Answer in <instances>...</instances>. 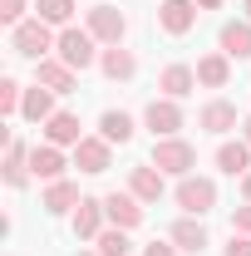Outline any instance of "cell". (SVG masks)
<instances>
[{
    "mask_svg": "<svg viewBox=\"0 0 251 256\" xmlns=\"http://www.w3.org/2000/svg\"><path fill=\"white\" fill-rule=\"evenodd\" d=\"M54 44H60V34H54V25H44L40 15H30L25 25L10 30V50H15L20 60H34V64H40V60L54 54Z\"/></svg>",
    "mask_w": 251,
    "mask_h": 256,
    "instance_id": "cell-1",
    "label": "cell"
},
{
    "mask_svg": "<svg viewBox=\"0 0 251 256\" xmlns=\"http://www.w3.org/2000/svg\"><path fill=\"white\" fill-rule=\"evenodd\" d=\"M226 0H197V10H222Z\"/></svg>",
    "mask_w": 251,
    "mask_h": 256,
    "instance_id": "cell-33",
    "label": "cell"
},
{
    "mask_svg": "<svg viewBox=\"0 0 251 256\" xmlns=\"http://www.w3.org/2000/svg\"><path fill=\"white\" fill-rule=\"evenodd\" d=\"M232 232H246L251 236V202H242V207L232 212Z\"/></svg>",
    "mask_w": 251,
    "mask_h": 256,
    "instance_id": "cell-31",
    "label": "cell"
},
{
    "mask_svg": "<svg viewBox=\"0 0 251 256\" xmlns=\"http://www.w3.org/2000/svg\"><path fill=\"white\" fill-rule=\"evenodd\" d=\"M30 178H34V172H30V148H25L20 138H10V143H5V188L20 192Z\"/></svg>",
    "mask_w": 251,
    "mask_h": 256,
    "instance_id": "cell-18",
    "label": "cell"
},
{
    "mask_svg": "<svg viewBox=\"0 0 251 256\" xmlns=\"http://www.w3.org/2000/svg\"><path fill=\"white\" fill-rule=\"evenodd\" d=\"M69 222H74V236L79 242H98V232L108 226V212H104V197H84L74 212H69Z\"/></svg>",
    "mask_w": 251,
    "mask_h": 256,
    "instance_id": "cell-9",
    "label": "cell"
},
{
    "mask_svg": "<svg viewBox=\"0 0 251 256\" xmlns=\"http://www.w3.org/2000/svg\"><path fill=\"white\" fill-rule=\"evenodd\" d=\"M104 212H108V226H124V232H133L143 222V202L133 192H108L104 197Z\"/></svg>",
    "mask_w": 251,
    "mask_h": 256,
    "instance_id": "cell-15",
    "label": "cell"
},
{
    "mask_svg": "<svg viewBox=\"0 0 251 256\" xmlns=\"http://www.w3.org/2000/svg\"><path fill=\"white\" fill-rule=\"evenodd\" d=\"M94 246H98V256H128V246H133V242H128L124 226H104Z\"/></svg>",
    "mask_w": 251,
    "mask_h": 256,
    "instance_id": "cell-27",
    "label": "cell"
},
{
    "mask_svg": "<svg viewBox=\"0 0 251 256\" xmlns=\"http://www.w3.org/2000/svg\"><path fill=\"white\" fill-rule=\"evenodd\" d=\"M242 138H246V143H251V114H246V118H242Z\"/></svg>",
    "mask_w": 251,
    "mask_h": 256,
    "instance_id": "cell-35",
    "label": "cell"
},
{
    "mask_svg": "<svg viewBox=\"0 0 251 256\" xmlns=\"http://www.w3.org/2000/svg\"><path fill=\"white\" fill-rule=\"evenodd\" d=\"M60 108H54V89H44V84H30L25 89V104H20V118L25 124H44V118H54Z\"/></svg>",
    "mask_w": 251,
    "mask_h": 256,
    "instance_id": "cell-21",
    "label": "cell"
},
{
    "mask_svg": "<svg viewBox=\"0 0 251 256\" xmlns=\"http://www.w3.org/2000/svg\"><path fill=\"white\" fill-rule=\"evenodd\" d=\"M34 84H44V89H54V94H74V89H79V74H74L60 54H50V60L34 64Z\"/></svg>",
    "mask_w": 251,
    "mask_h": 256,
    "instance_id": "cell-12",
    "label": "cell"
},
{
    "mask_svg": "<svg viewBox=\"0 0 251 256\" xmlns=\"http://www.w3.org/2000/svg\"><path fill=\"white\" fill-rule=\"evenodd\" d=\"M98 133H104L108 143H133L138 124H133V114H124V108H104V114H98Z\"/></svg>",
    "mask_w": 251,
    "mask_h": 256,
    "instance_id": "cell-25",
    "label": "cell"
},
{
    "mask_svg": "<svg viewBox=\"0 0 251 256\" xmlns=\"http://www.w3.org/2000/svg\"><path fill=\"white\" fill-rule=\"evenodd\" d=\"M242 124V118H236V104H232V98H207V104H202V108H197V128H202V133H232V128Z\"/></svg>",
    "mask_w": 251,
    "mask_h": 256,
    "instance_id": "cell-10",
    "label": "cell"
},
{
    "mask_svg": "<svg viewBox=\"0 0 251 256\" xmlns=\"http://www.w3.org/2000/svg\"><path fill=\"white\" fill-rule=\"evenodd\" d=\"M25 20H30V15H25V0H0V25L15 30V25H25Z\"/></svg>",
    "mask_w": 251,
    "mask_h": 256,
    "instance_id": "cell-29",
    "label": "cell"
},
{
    "mask_svg": "<svg viewBox=\"0 0 251 256\" xmlns=\"http://www.w3.org/2000/svg\"><path fill=\"white\" fill-rule=\"evenodd\" d=\"M98 69H104V79L128 84V79L138 74V60H133V50H124V44H108V50L98 54Z\"/></svg>",
    "mask_w": 251,
    "mask_h": 256,
    "instance_id": "cell-20",
    "label": "cell"
},
{
    "mask_svg": "<svg viewBox=\"0 0 251 256\" xmlns=\"http://www.w3.org/2000/svg\"><path fill=\"white\" fill-rule=\"evenodd\" d=\"M79 256H98V252H79Z\"/></svg>",
    "mask_w": 251,
    "mask_h": 256,
    "instance_id": "cell-37",
    "label": "cell"
},
{
    "mask_svg": "<svg viewBox=\"0 0 251 256\" xmlns=\"http://www.w3.org/2000/svg\"><path fill=\"white\" fill-rule=\"evenodd\" d=\"M74 168L89 172V178L108 172V168H114V143H108L104 133H84V143L74 148Z\"/></svg>",
    "mask_w": 251,
    "mask_h": 256,
    "instance_id": "cell-6",
    "label": "cell"
},
{
    "mask_svg": "<svg viewBox=\"0 0 251 256\" xmlns=\"http://www.w3.org/2000/svg\"><path fill=\"white\" fill-rule=\"evenodd\" d=\"M20 104H25V84L5 74V79H0V114H5V118H15V114H20Z\"/></svg>",
    "mask_w": 251,
    "mask_h": 256,
    "instance_id": "cell-28",
    "label": "cell"
},
{
    "mask_svg": "<svg viewBox=\"0 0 251 256\" xmlns=\"http://www.w3.org/2000/svg\"><path fill=\"white\" fill-rule=\"evenodd\" d=\"M172 202H178L188 217H207V212L217 207V182H212V178H197V172H188V178H178Z\"/></svg>",
    "mask_w": 251,
    "mask_h": 256,
    "instance_id": "cell-4",
    "label": "cell"
},
{
    "mask_svg": "<svg viewBox=\"0 0 251 256\" xmlns=\"http://www.w3.org/2000/svg\"><path fill=\"white\" fill-rule=\"evenodd\" d=\"M222 256H251V236L246 232H232V242L222 246Z\"/></svg>",
    "mask_w": 251,
    "mask_h": 256,
    "instance_id": "cell-30",
    "label": "cell"
},
{
    "mask_svg": "<svg viewBox=\"0 0 251 256\" xmlns=\"http://www.w3.org/2000/svg\"><path fill=\"white\" fill-rule=\"evenodd\" d=\"M162 178H168V172H158L153 162H138V168L128 172V192H133L138 202H158V197H162Z\"/></svg>",
    "mask_w": 251,
    "mask_h": 256,
    "instance_id": "cell-22",
    "label": "cell"
},
{
    "mask_svg": "<svg viewBox=\"0 0 251 256\" xmlns=\"http://www.w3.org/2000/svg\"><path fill=\"white\" fill-rule=\"evenodd\" d=\"M79 114H69V108H60L54 118H44L40 124V133H44V143H54V148H79L84 143V133H79Z\"/></svg>",
    "mask_w": 251,
    "mask_h": 256,
    "instance_id": "cell-11",
    "label": "cell"
},
{
    "mask_svg": "<svg viewBox=\"0 0 251 256\" xmlns=\"http://www.w3.org/2000/svg\"><path fill=\"white\" fill-rule=\"evenodd\" d=\"M158 172H168V178H188L192 168H197V148H192L188 138H153V158H148Z\"/></svg>",
    "mask_w": 251,
    "mask_h": 256,
    "instance_id": "cell-3",
    "label": "cell"
},
{
    "mask_svg": "<svg viewBox=\"0 0 251 256\" xmlns=\"http://www.w3.org/2000/svg\"><path fill=\"white\" fill-rule=\"evenodd\" d=\"M74 5H79V0H34V15H40L44 25L64 30V25H74Z\"/></svg>",
    "mask_w": 251,
    "mask_h": 256,
    "instance_id": "cell-26",
    "label": "cell"
},
{
    "mask_svg": "<svg viewBox=\"0 0 251 256\" xmlns=\"http://www.w3.org/2000/svg\"><path fill=\"white\" fill-rule=\"evenodd\" d=\"M168 242H172L178 252L197 256V252H207V242H212V236H207V226H202V217H188V212H182V217L172 222V232H168Z\"/></svg>",
    "mask_w": 251,
    "mask_h": 256,
    "instance_id": "cell-13",
    "label": "cell"
},
{
    "mask_svg": "<svg viewBox=\"0 0 251 256\" xmlns=\"http://www.w3.org/2000/svg\"><path fill=\"white\" fill-rule=\"evenodd\" d=\"M84 30L94 34L104 50H108V44H124V34H128V15L118 10V5H94V10L84 15Z\"/></svg>",
    "mask_w": 251,
    "mask_h": 256,
    "instance_id": "cell-5",
    "label": "cell"
},
{
    "mask_svg": "<svg viewBox=\"0 0 251 256\" xmlns=\"http://www.w3.org/2000/svg\"><path fill=\"white\" fill-rule=\"evenodd\" d=\"M217 50L226 60H251V20H226L217 30Z\"/></svg>",
    "mask_w": 251,
    "mask_h": 256,
    "instance_id": "cell-16",
    "label": "cell"
},
{
    "mask_svg": "<svg viewBox=\"0 0 251 256\" xmlns=\"http://www.w3.org/2000/svg\"><path fill=\"white\" fill-rule=\"evenodd\" d=\"M158 89H162V98H178V104H182V98L197 89V69H192V64H168V69L158 74Z\"/></svg>",
    "mask_w": 251,
    "mask_h": 256,
    "instance_id": "cell-19",
    "label": "cell"
},
{
    "mask_svg": "<svg viewBox=\"0 0 251 256\" xmlns=\"http://www.w3.org/2000/svg\"><path fill=\"white\" fill-rule=\"evenodd\" d=\"M192 69H197V84H202V89H226V79H232V60H226L222 50L202 54Z\"/></svg>",
    "mask_w": 251,
    "mask_h": 256,
    "instance_id": "cell-23",
    "label": "cell"
},
{
    "mask_svg": "<svg viewBox=\"0 0 251 256\" xmlns=\"http://www.w3.org/2000/svg\"><path fill=\"white\" fill-rule=\"evenodd\" d=\"M84 197H79V182H69V178H60V182H44V197H40V207L50 212V217H64V212H74Z\"/></svg>",
    "mask_w": 251,
    "mask_h": 256,
    "instance_id": "cell-17",
    "label": "cell"
},
{
    "mask_svg": "<svg viewBox=\"0 0 251 256\" xmlns=\"http://www.w3.org/2000/svg\"><path fill=\"white\" fill-rule=\"evenodd\" d=\"M54 54H60L74 74H84L89 64H98V54H104V50H98V40L84 30V25H64V30H60V44H54Z\"/></svg>",
    "mask_w": 251,
    "mask_h": 256,
    "instance_id": "cell-2",
    "label": "cell"
},
{
    "mask_svg": "<svg viewBox=\"0 0 251 256\" xmlns=\"http://www.w3.org/2000/svg\"><path fill=\"white\" fill-rule=\"evenodd\" d=\"M143 256H178V246H172V242H148Z\"/></svg>",
    "mask_w": 251,
    "mask_h": 256,
    "instance_id": "cell-32",
    "label": "cell"
},
{
    "mask_svg": "<svg viewBox=\"0 0 251 256\" xmlns=\"http://www.w3.org/2000/svg\"><path fill=\"white\" fill-rule=\"evenodd\" d=\"M246 20H251V0H246Z\"/></svg>",
    "mask_w": 251,
    "mask_h": 256,
    "instance_id": "cell-36",
    "label": "cell"
},
{
    "mask_svg": "<svg viewBox=\"0 0 251 256\" xmlns=\"http://www.w3.org/2000/svg\"><path fill=\"white\" fill-rule=\"evenodd\" d=\"M217 168L226 172V178H246V172H251V143H246V138L222 143V148H217Z\"/></svg>",
    "mask_w": 251,
    "mask_h": 256,
    "instance_id": "cell-24",
    "label": "cell"
},
{
    "mask_svg": "<svg viewBox=\"0 0 251 256\" xmlns=\"http://www.w3.org/2000/svg\"><path fill=\"white\" fill-rule=\"evenodd\" d=\"M64 168H69L64 148H54V143H34V148H30V172L40 178V182H60Z\"/></svg>",
    "mask_w": 251,
    "mask_h": 256,
    "instance_id": "cell-14",
    "label": "cell"
},
{
    "mask_svg": "<svg viewBox=\"0 0 251 256\" xmlns=\"http://www.w3.org/2000/svg\"><path fill=\"white\" fill-rule=\"evenodd\" d=\"M242 197H246V202H251V172H246V178H242Z\"/></svg>",
    "mask_w": 251,
    "mask_h": 256,
    "instance_id": "cell-34",
    "label": "cell"
},
{
    "mask_svg": "<svg viewBox=\"0 0 251 256\" xmlns=\"http://www.w3.org/2000/svg\"><path fill=\"white\" fill-rule=\"evenodd\" d=\"M143 124L153 128V138H178V128L188 124V118H182V104L178 98H153L143 108Z\"/></svg>",
    "mask_w": 251,
    "mask_h": 256,
    "instance_id": "cell-8",
    "label": "cell"
},
{
    "mask_svg": "<svg viewBox=\"0 0 251 256\" xmlns=\"http://www.w3.org/2000/svg\"><path fill=\"white\" fill-rule=\"evenodd\" d=\"M197 0H158V30L172 34V40H182V34L197 25Z\"/></svg>",
    "mask_w": 251,
    "mask_h": 256,
    "instance_id": "cell-7",
    "label": "cell"
}]
</instances>
